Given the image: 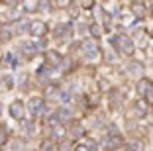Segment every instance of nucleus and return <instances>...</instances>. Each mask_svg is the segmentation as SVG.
Listing matches in <instances>:
<instances>
[{"label":"nucleus","instance_id":"nucleus-1","mask_svg":"<svg viewBox=\"0 0 153 151\" xmlns=\"http://www.w3.org/2000/svg\"><path fill=\"white\" fill-rule=\"evenodd\" d=\"M108 43L112 47L114 53H120L122 57L131 59L135 55V41L131 36H128L126 31H118V33H110Z\"/></svg>","mask_w":153,"mask_h":151},{"label":"nucleus","instance_id":"nucleus-2","mask_svg":"<svg viewBox=\"0 0 153 151\" xmlns=\"http://www.w3.org/2000/svg\"><path fill=\"white\" fill-rule=\"evenodd\" d=\"M79 51L82 53V57L86 61H98L100 55H102V49H100L98 41L90 39V37H85L82 41H79Z\"/></svg>","mask_w":153,"mask_h":151},{"label":"nucleus","instance_id":"nucleus-3","mask_svg":"<svg viewBox=\"0 0 153 151\" xmlns=\"http://www.w3.org/2000/svg\"><path fill=\"white\" fill-rule=\"evenodd\" d=\"M26 112H30L32 122H36V120H39V118H45V114H47V104H45V100L41 96H32L26 104Z\"/></svg>","mask_w":153,"mask_h":151},{"label":"nucleus","instance_id":"nucleus-4","mask_svg":"<svg viewBox=\"0 0 153 151\" xmlns=\"http://www.w3.org/2000/svg\"><path fill=\"white\" fill-rule=\"evenodd\" d=\"M53 37L55 39H61V41H69L75 37V24L71 20L67 22H59L57 26L53 28Z\"/></svg>","mask_w":153,"mask_h":151},{"label":"nucleus","instance_id":"nucleus-5","mask_svg":"<svg viewBox=\"0 0 153 151\" xmlns=\"http://www.w3.org/2000/svg\"><path fill=\"white\" fill-rule=\"evenodd\" d=\"M43 59H45V65L51 67L53 71H57V69H61V65H63V55L59 53V51H55V49H45V53H43Z\"/></svg>","mask_w":153,"mask_h":151},{"label":"nucleus","instance_id":"nucleus-6","mask_svg":"<svg viewBox=\"0 0 153 151\" xmlns=\"http://www.w3.org/2000/svg\"><path fill=\"white\" fill-rule=\"evenodd\" d=\"M16 51H18V55H22L26 61H30V59H33L39 51H37V45L36 41H20L18 47H16Z\"/></svg>","mask_w":153,"mask_h":151},{"label":"nucleus","instance_id":"nucleus-7","mask_svg":"<svg viewBox=\"0 0 153 151\" xmlns=\"http://www.w3.org/2000/svg\"><path fill=\"white\" fill-rule=\"evenodd\" d=\"M27 33L32 37H37V39H43L45 33H47V24L43 20H30V30Z\"/></svg>","mask_w":153,"mask_h":151},{"label":"nucleus","instance_id":"nucleus-8","mask_svg":"<svg viewBox=\"0 0 153 151\" xmlns=\"http://www.w3.org/2000/svg\"><path fill=\"white\" fill-rule=\"evenodd\" d=\"M8 112L16 122H24V118H26V104H24L22 100H14V102L10 104Z\"/></svg>","mask_w":153,"mask_h":151},{"label":"nucleus","instance_id":"nucleus-9","mask_svg":"<svg viewBox=\"0 0 153 151\" xmlns=\"http://www.w3.org/2000/svg\"><path fill=\"white\" fill-rule=\"evenodd\" d=\"M126 71L130 77H137V79H141V77H145V65L141 61H137V59H131V61H128L126 65Z\"/></svg>","mask_w":153,"mask_h":151},{"label":"nucleus","instance_id":"nucleus-10","mask_svg":"<svg viewBox=\"0 0 153 151\" xmlns=\"http://www.w3.org/2000/svg\"><path fill=\"white\" fill-rule=\"evenodd\" d=\"M59 96H61V86L55 85V83H49V85H45L43 89V100H49V102H59Z\"/></svg>","mask_w":153,"mask_h":151},{"label":"nucleus","instance_id":"nucleus-11","mask_svg":"<svg viewBox=\"0 0 153 151\" xmlns=\"http://www.w3.org/2000/svg\"><path fill=\"white\" fill-rule=\"evenodd\" d=\"M151 86H153V80L149 79V77H141V79L135 80V92H137L140 100H143V98H145V94L149 92Z\"/></svg>","mask_w":153,"mask_h":151},{"label":"nucleus","instance_id":"nucleus-12","mask_svg":"<svg viewBox=\"0 0 153 151\" xmlns=\"http://www.w3.org/2000/svg\"><path fill=\"white\" fill-rule=\"evenodd\" d=\"M53 112H55V116H57V120L61 126H69L73 122V110L69 106H59Z\"/></svg>","mask_w":153,"mask_h":151},{"label":"nucleus","instance_id":"nucleus-13","mask_svg":"<svg viewBox=\"0 0 153 151\" xmlns=\"http://www.w3.org/2000/svg\"><path fill=\"white\" fill-rule=\"evenodd\" d=\"M53 69L51 67H47L45 63H41L39 67H37V71H36V79L39 80L41 85H49L51 83V75H53Z\"/></svg>","mask_w":153,"mask_h":151},{"label":"nucleus","instance_id":"nucleus-14","mask_svg":"<svg viewBox=\"0 0 153 151\" xmlns=\"http://www.w3.org/2000/svg\"><path fill=\"white\" fill-rule=\"evenodd\" d=\"M67 133H69L67 138L75 141V139H81V138H82V135H85L86 132H85V126H82L81 122H75V120H73L71 124L67 126Z\"/></svg>","mask_w":153,"mask_h":151},{"label":"nucleus","instance_id":"nucleus-15","mask_svg":"<svg viewBox=\"0 0 153 151\" xmlns=\"http://www.w3.org/2000/svg\"><path fill=\"white\" fill-rule=\"evenodd\" d=\"M131 112H134V116L135 118H140V120H143V118H147L149 116V106L143 102V100H134L131 102Z\"/></svg>","mask_w":153,"mask_h":151},{"label":"nucleus","instance_id":"nucleus-16","mask_svg":"<svg viewBox=\"0 0 153 151\" xmlns=\"http://www.w3.org/2000/svg\"><path fill=\"white\" fill-rule=\"evenodd\" d=\"M27 30H30V20H26V18H18L12 24L14 36H24V33H27Z\"/></svg>","mask_w":153,"mask_h":151},{"label":"nucleus","instance_id":"nucleus-17","mask_svg":"<svg viewBox=\"0 0 153 151\" xmlns=\"http://www.w3.org/2000/svg\"><path fill=\"white\" fill-rule=\"evenodd\" d=\"M108 102H110V108H112V110L122 108V102H124V92H122V90H112V92H108Z\"/></svg>","mask_w":153,"mask_h":151},{"label":"nucleus","instance_id":"nucleus-18","mask_svg":"<svg viewBox=\"0 0 153 151\" xmlns=\"http://www.w3.org/2000/svg\"><path fill=\"white\" fill-rule=\"evenodd\" d=\"M14 37L12 24H0V43H8Z\"/></svg>","mask_w":153,"mask_h":151},{"label":"nucleus","instance_id":"nucleus-19","mask_svg":"<svg viewBox=\"0 0 153 151\" xmlns=\"http://www.w3.org/2000/svg\"><path fill=\"white\" fill-rule=\"evenodd\" d=\"M102 33H104V30H102L100 24H96V22H90L88 24V37H90V39L98 41L100 37H102Z\"/></svg>","mask_w":153,"mask_h":151},{"label":"nucleus","instance_id":"nucleus-20","mask_svg":"<svg viewBox=\"0 0 153 151\" xmlns=\"http://www.w3.org/2000/svg\"><path fill=\"white\" fill-rule=\"evenodd\" d=\"M73 147H75V141L69 139L67 135H63V138L57 141V151H73Z\"/></svg>","mask_w":153,"mask_h":151},{"label":"nucleus","instance_id":"nucleus-21","mask_svg":"<svg viewBox=\"0 0 153 151\" xmlns=\"http://www.w3.org/2000/svg\"><path fill=\"white\" fill-rule=\"evenodd\" d=\"M75 33L79 37H82V39L88 37V24H86V22H76L75 24Z\"/></svg>","mask_w":153,"mask_h":151},{"label":"nucleus","instance_id":"nucleus-22","mask_svg":"<svg viewBox=\"0 0 153 151\" xmlns=\"http://www.w3.org/2000/svg\"><path fill=\"white\" fill-rule=\"evenodd\" d=\"M0 65H4V67H10V69H14V67L18 65V57L14 53H6L4 57H2V63Z\"/></svg>","mask_w":153,"mask_h":151},{"label":"nucleus","instance_id":"nucleus-23","mask_svg":"<svg viewBox=\"0 0 153 151\" xmlns=\"http://www.w3.org/2000/svg\"><path fill=\"white\" fill-rule=\"evenodd\" d=\"M37 151H57V143L51 141V139H43L39 143V149Z\"/></svg>","mask_w":153,"mask_h":151},{"label":"nucleus","instance_id":"nucleus-24","mask_svg":"<svg viewBox=\"0 0 153 151\" xmlns=\"http://www.w3.org/2000/svg\"><path fill=\"white\" fill-rule=\"evenodd\" d=\"M24 149H26L24 139H10V151H24Z\"/></svg>","mask_w":153,"mask_h":151},{"label":"nucleus","instance_id":"nucleus-25","mask_svg":"<svg viewBox=\"0 0 153 151\" xmlns=\"http://www.w3.org/2000/svg\"><path fill=\"white\" fill-rule=\"evenodd\" d=\"M20 128H22V132H26L27 135H32L33 129H36V126H33V122H26V120H24L22 124H20Z\"/></svg>","mask_w":153,"mask_h":151},{"label":"nucleus","instance_id":"nucleus-26","mask_svg":"<svg viewBox=\"0 0 153 151\" xmlns=\"http://www.w3.org/2000/svg\"><path fill=\"white\" fill-rule=\"evenodd\" d=\"M8 133H10L8 128H6L4 124H0V147H2L6 141H8Z\"/></svg>","mask_w":153,"mask_h":151},{"label":"nucleus","instance_id":"nucleus-27","mask_svg":"<svg viewBox=\"0 0 153 151\" xmlns=\"http://www.w3.org/2000/svg\"><path fill=\"white\" fill-rule=\"evenodd\" d=\"M24 10H26V12H36V10H39L37 8V2H24Z\"/></svg>","mask_w":153,"mask_h":151},{"label":"nucleus","instance_id":"nucleus-28","mask_svg":"<svg viewBox=\"0 0 153 151\" xmlns=\"http://www.w3.org/2000/svg\"><path fill=\"white\" fill-rule=\"evenodd\" d=\"M73 151H90L88 147L85 145V143H75V147H73Z\"/></svg>","mask_w":153,"mask_h":151},{"label":"nucleus","instance_id":"nucleus-29","mask_svg":"<svg viewBox=\"0 0 153 151\" xmlns=\"http://www.w3.org/2000/svg\"><path fill=\"white\" fill-rule=\"evenodd\" d=\"M145 36H147L149 39H153V26H151V28H147V30H145Z\"/></svg>","mask_w":153,"mask_h":151},{"label":"nucleus","instance_id":"nucleus-30","mask_svg":"<svg viewBox=\"0 0 153 151\" xmlns=\"http://www.w3.org/2000/svg\"><path fill=\"white\" fill-rule=\"evenodd\" d=\"M149 110H151V112H153V106H151V108H149Z\"/></svg>","mask_w":153,"mask_h":151},{"label":"nucleus","instance_id":"nucleus-31","mask_svg":"<svg viewBox=\"0 0 153 151\" xmlns=\"http://www.w3.org/2000/svg\"><path fill=\"white\" fill-rule=\"evenodd\" d=\"M151 51H153V47H151Z\"/></svg>","mask_w":153,"mask_h":151}]
</instances>
